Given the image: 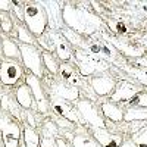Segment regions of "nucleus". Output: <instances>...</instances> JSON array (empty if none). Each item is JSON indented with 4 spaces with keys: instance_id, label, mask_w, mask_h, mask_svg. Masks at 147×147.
I'll use <instances>...</instances> for the list:
<instances>
[{
    "instance_id": "obj_5",
    "label": "nucleus",
    "mask_w": 147,
    "mask_h": 147,
    "mask_svg": "<svg viewBox=\"0 0 147 147\" xmlns=\"http://www.w3.org/2000/svg\"><path fill=\"white\" fill-rule=\"evenodd\" d=\"M18 44H19L22 63L27 66V69H30L32 75L41 78L43 77V57H41V52L38 50V47L22 44V43H18Z\"/></svg>"
},
{
    "instance_id": "obj_13",
    "label": "nucleus",
    "mask_w": 147,
    "mask_h": 147,
    "mask_svg": "<svg viewBox=\"0 0 147 147\" xmlns=\"http://www.w3.org/2000/svg\"><path fill=\"white\" fill-rule=\"evenodd\" d=\"M50 94L53 97H59L68 102H77L80 99L78 87H72L65 82H52L50 84Z\"/></svg>"
},
{
    "instance_id": "obj_8",
    "label": "nucleus",
    "mask_w": 147,
    "mask_h": 147,
    "mask_svg": "<svg viewBox=\"0 0 147 147\" xmlns=\"http://www.w3.org/2000/svg\"><path fill=\"white\" fill-rule=\"evenodd\" d=\"M24 77V69L16 60H3L0 65V82L3 85H15Z\"/></svg>"
},
{
    "instance_id": "obj_15",
    "label": "nucleus",
    "mask_w": 147,
    "mask_h": 147,
    "mask_svg": "<svg viewBox=\"0 0 147 147\" xmlns=\"http://www.w3.org/2000/svg\"><path fill=\"white\" fill-rule=\"evenodd\" d=\"M91 88L97 96H107L112 94L115 87H116V81L112 77L107 75H100V77H93L91 81Z\"/></svg>"
},
{
    "instance_id": "obj_29",
    "label": "nucleus",
    "mask_w": 147,
    "mask_h": 147,
    "mask_svg": "<svg viewBox=\"0 0 147 147\" xmlns=\"http://www.w3.org/2000/svg\"><path fill=\"white\" fill-rule=\"evenodd\" d=\"M57 134H59V127L52 121H46L44 125H43V131H41V136L43 137H53L57 138Z\"/></svg>"
},
{
    "instance_id": "obj_20",
    "label": "nucleus",
    "mask_w": 147,
    "mask_h": 147,
    "mask_svg": "<svg viewBox=\"0 0 147 147\" xmlns=\"http://www.w3.org/2000/svg\"><path fill=\"white\" fill-rule=\"evenodd\" d=\"M60 34L65 37L66 41H68L71 46L77 47V50H87L88 43L85 41V38H84L81 34H78V32H75V31H72V30H69V28H62Z\"/></svg>"
},
{
    "instance_id": "obj_26",
    "label": "nucleus",
    "mask_w": 147,
    "mask_h": 147,
    "mask_svg": "<svg viewBox=\"0 0 147 147\" xmlns=\"http://www.w3.org/2000/svg\"><path fill=\"white\" fill-rule=\"evenodd\" d=\"M72 147H102L91 136L87 134H77L72 138Z\"/></svg>"
},
{
    "instance_id": "obj_3",
    "label": "nucleus",
    "mask_w": 147,
    "mask_h": 147,
    "mask_svg": "<svg viewBox=\"0 0 147 147\" xmlns=\"http://www.w3.org/2000/svg\"><path fill=\"white\" fill-rule=\"evenodd\" d=\"M75 109L81 118V122L87 124L91 128H106V122L103 115L100 113V110L96 107V105L88 100V99H84V100H77Z\"/></svg>"
},
{
    "instance_id": "obj_32",
    "label": "nucleus",
    "mask_w": 147,
    "mask_h": 147,
    "mask_svg": "<svg viewBox=\"0 0 147 147\" xmlns=\"http://www.w3.org/2000/svg\"><path fill=\"white\" fill-rule=\"evenodd\" d=\"M40 147H57L56 138H53V137H41Z\"/></svg>"
},
{
    "instance_id": "obj_23",
    "label": "nucleus",
    "mask_w": 147,
    "mask_h": 147,
    "mask_svg": "<svg viewBox=\"0 0 147 147\" xmlns=\"http://www.w3.org/2000/svg\"><path fill=\"white\" fill-rule=\"evenodd\" d=\"M22 136H24V144H25V147H40L41 136L28 124L24 125Z\"/></svg>"
},
{
    "instance_id": "obj_28",
    "label": "nucleus",
    "mask_w": 147,
    "mask_h": 147,
    "mask_svg": "<svg viewBox=\"0 0 147 147\" xmlns=\"http://www.w3.org/2000/svg\"><path fill=\"white\" fill-rule=\"evenodd\" d=\"M13 24H15L13 19L7 12H0V28H2L3 32L10 34L12 30H13Z\"/></svg>"
},
{
    "instance_id": "obj_30",
    "label": "nucleus",
    "mask_w": 147,
    "mask_h": 147,
    "mask_svg": "<svg viewBox=\"0 0 147 147\" xmlns=\"http://www.w3.org/2000/svg\"><path fill=\"white\" fill-rule=\"evenodd\" d=\"M132 141L137 147H147V125L140 128L136 134H134Z\"/></svg>"
},
{
    "instance_id": "obj_27",
    "label": "nucleus",
    "mask_w": 147,
    "mask_h": 147,
    "mask_svg": "<svg viewBox=\"0 0 147 147\" xmlns=\"http://www.w3.org/2000/svg\"><path fill=\"white\" fill-rule=\"evenodd\" d=\"M41 57H43V66H46V69L50 72L52 75L59 72V65L56 62L55 56L50 52H41Z\"/></svg>"
},
{
    "instance_id": "obj_11",
    "label": "nucleus",
    "mask_w": 147,
    "mask_h": 147,
    "mask_svg": "<svg viewBox=\"0 0 147 147\" xmlns=\"http://www.w3.org/2000/svg\"><path fill=\"white\" fill-rule=\"evenodd\" d=\"M50 106H52V109L55 110V112H56L59 116H62V118L71 121L72 124H82V122H81V118H80V115H78V112H77V109L72 106L71 102L52 96Z\"/></svg>"
},
{
    "instance_id": "obj_35",
    "label": "nucleus",
    "mask_w": 147,
    "mask_h": 147,
    "mask_svg": "<svg viewBox=\"0 0 147 147\" xmlns=\"http://www.w3.org/2000/svg\"><path fill=\"white\" fill-rule=\"evenodd\" d=\"M115 31H116V34H125L127 32V27L124 25V24H121V22H116L115 24Z\"/></svg>"
},
{
    "instance_id": "obj_38",
    "label": "nucleus",
    "mask_w": 147,
    "mask_h": 147,
    "mask_svg": "<svg viewBox=\"0 0 147 147\" xmlns=\"http://www.w3.org/2000/svg\"><path fill=\"white\" fill-rule=\"evenodd\" d=\"M119 147H137L136 144H134L132 140H125V141H122Z\"/></svg>"
},
{
    "instance_id": "obj_16",
    "label": "nucleus",
    "mask_w": 147,
    "mask_h": 147,
    "mask_svg": "<svg viewBox=\"0 0 147 147\" xmlns=\"http://www.w3.org/2000/svg\"><path fill=\"white\" fill-rule=\"evenodd\" d=\"M93 129V138L99 143L102 147H119L122 143L121 136L109 132L106 128H91Z\"/></svg>"
},
{
    "instance_id": "obj_18",
    "label": "nucleus",
    "mask_w": 147,
    "mask_h": 147,
    "mask_svg": "<svg viewBox=\"0 0 147 147\" xmlns=\"http://www.w3.org/2000/svg\"><path fill=\"white\" fill-rule=\"evenodd\" d=\"M15 99L18 102V105L22 107V109H31L34 106V97H32V93L30 90V87L27 84H22L16 88L15 91Z\"/></svg>"
},
{
    "instance_id": "obj_12",
    "label": "nucleus",
    "mask_w": 147,
    "mask_h": 147,
    "mask_svg": "<svg viewBox=\"0 0 147 147\" xmlns=\"http://www.w3.org/2000/svg\"><path fill=\"white\" fill-rule=\"evenodd\" d=\"M103 38H105L107 43L112 44L116 50L122 52V53L127 55V56L140 57V56H143V55L146 53L143 47H140V46H137V44H132V43L128 41V40H119V38H116V37H109V35H106V34H103Z\"/></svg>"
},
{
    "instance_id": "obj_41",
    "label": "nucleus",
    "mask_w": 147,
    "mask_h": 147,
    "mask_svg": "<svg viewBox=\"0 0 147 147\" xmlns=\"http://www.w3.org/2000/svg\"><path fill=\"white\" fill-rule=\"evenodd\" d=\"M0 65H2V60H0Z\"/></svg>"
},
{
    "instance_id": "obj_22",
    "label": "nucleus",
    "mask_w": 147,
    "mask_h": 147,
    "mask_svg": "<svg viewBox=\"0 0 147 147\" xmlns=\"http://www.w3.org/2000/svg\"><path fill=\"white\" fill-rule=\"evenodd\" d=\"M2 52L6 57H9L10 60H18L21 59V52H19V44L16 41H13L9 37H3L2 40Z\"/></svg>"
},
{
    "instance_id": "obj_25",
    "label": "nucleus",
    "mask_w": 147,
    "mask_h": 147,
    "mask_svg": "<svg viewBox=\"0 0 147 147\" xmlns=\"http://www.w3.org/2000/svg\"><path fill=\"white\" fill-rule=\"evenodd\" d=\"M124 121H147V109L138 106H129L127 110H124Z\"/></svg>"
},
{
    "instance_id": "obj_9",
    "label": "nucleus",
    "mask_w": 147,
    "mask_h": 147,
    "mask_svg": "<svg viewBox=\"0 0 147 147\" xmlns=\"http://www.w3.org/2000/svg\"><path fill=\"white\" fill-rule=\"evenodd\" d=\"M46 15H47V21H49V27L55 32H60L62 31V25H63V19H62V3L55 2V0H44L41 2Z\"/></svg>"
},
{
    "instance_id": "obj_4",
    "label": "nucleus",
    "mask_w": 147,
    "mask_h": 147,
    "mask_svg": "<svg viewBox=\"0 0 147 147\" xmlns=\"http://www.w3.org/2000/svg\"><path fill=\"white\" fill-rule=\"evenodd\" d=\"M75 63L80 69V74L84 77H88V75H93L96 72H103V71L109 69V65L105 60L88 55L85 50H77L75 52Z\"/></svg>"
},
{
    "instance_id": "obj_1",
    "label": "nucleus",
    "mask_w": 147,
    "mask_h": 147,
    "mask_svg": "<svg viewBox=\"0 0 147 147\" xmlns=\"http://www.w3.org/2000/svg\"><path fill=\"white\" fill-rule=\"evenodd\" d=\"M62 19L69 30L82 37H90L102 28V19L97 15L82 6H72L71 3H66L62 7Z\"/></svg>"
},
{
    "instance_id": "obj_10",
    "label": "nucleus",
    "mask_w": 147,
    "mask_h": 147,
    "mask_svg": "<svg viewBox=\"0 0 147 147\" xmlns=\"http://www.w3.org/2000/svg\"><path fill=\"white\" fill-rule=\"evenodd\" d=\"M143 88L137 84H132L131 81H119L116 82V87L110 96V100L113 103H128L136 94H138Z\"/></svg>"
},
{
    "instance_id": "obj_6",
    "label": "nucleus",
    "mask_w": 147,
    "mask_h": 147,
    "mask_svg": "<svg viewBox=\"0 0 147 147\" xmlns=\"http://www.w3.org/2000/svg\"><path fill=\"white\" fill-rule=\"evenodd\" d=\"M0 132L5 147H19L22 129L16 122L6 113H0Z\"/></svg>"
},
{
    "instance_id": "obj_31",
    "label": "nucleus",
    "mask_w": 147,
    "mask_h": 147,
    "mask_svg": "<svg viewBox=\"0 0 147 147\" xmlns=\"http://www.w3.org/2000/svg\"><path fill=\"white\" fill-rule=\"evenodd\" d=\"M128 103H131L132 106H138V107H146L147 109V91H140L138 94L134 96Z\"/></svg>"
},
{
    "instance_id": "obj_17",
    "label": "nucleus",
    "mask_w": 147,
    "mask_h": 147,
    "mask_svg": "<svg viewBox=\"0 0 147 147\" xmlns=\"http://www.w3.org/2000/svg\"><path fill=\"white\" fill-rule=\"evenodd\" d=\"M100 112H102L103 118L112 121V122L124 121V110L113 102H105L100 107Z\"/></svg>"
},
{
    "instance_id": "obj_7",
    "label": "nucleus",
    "mask_w": 147,
    "mask_h": 147,
    "mask_svg": "<svg viewBox=\"0 0 147 147\" xmlns=\"http://www.w3.org/2000/svg\"><path fill=\"white\" fill-rule=\"evenodd\" d=\"M25 84L30 87L32 97H34V102H35V107L40 113L46 115L49 112V107H50V102L47 100V94L41 85V81L38 77L32 75V74H28L25 77Z\"/></svg>"
},
{
    "instance_id": "obj_34",
    "label": "nucleus",
    "mask_w": 147,
    "mask_h": 147,
    "mask_svg": "<svg viewBox=\"0 0 147 147\" xmlns=\"http://www.w3.org/2000/svg\"><path fill=\"white\" fill-rule=\"evenodd\" d=\"M10 9H12V2H9V0H0V10L9 13Z\"/></svg>"
},
{
    "instance_id": "obj_36",
    "label": "nucleus",
    "mask_w": 147,
    "mask_h": 147,
    "mask_svg": "<svg viewBox=\"0 0 147 147\" xmlns=\"http://www.w3.org/2000/svg\"><path fill=\"white\" fill-rule=\"evenodd\" d=\"M25 116H27V121H28L27 124H28L30 127H32V128H34L37 124H35V119H34V115H32V112H25Z\"/></svg>"
},
{
    "instance_id": "obj_14",
    "label": "nucleus",
    "mask_w": 147,
    "mask_h": 147,
    "mask_svg": "<svg viewBox=\"0 0 147 147\" xmlns=\"http://www.w3.org/2000/svg\"><path fill=\"white\" fill-rule=\"evenodd\" d=\"M47 34L55 44V52H56L57 57L60 60H63V62H68L69 59H72V49L65 37L60 32H55V31H49Z\"/></svg>"
},
{
    "instance_id": "obj_24",
    "label": "nucleus",
    "mask_w": 147,
    "mask_h": 147,
    "mask_svg": "<svg viewBox=\"0 0 147 147\" xmlns=\"http://www.w3.org/2000/svg\"><path fill=\"white\" fill-rule=\"evenodd\" d=\"M15 28H16V37H18V41L22 44H30V46H35L37 47V41H35V37L30 32V30L24 25L21 22L13 24Z\"/></svg>"
},
{
    "instance_id": "obj_33",
    "label": "nucleus",
    "mask_w": 147,
    "mask_h": 147,
    "mask_svg": "<svg viewBox=\"0 0 147 147\" xmlns=\"http://www.w3.org/2000/svg\"><path fill=\"white\" fill-rule=\"evenodd\" d=\"M55 122H56V125L57 127H63V128H74V124L71 121H68V119H60V118H56L55 119Z\"/></svg>"
},
{
    "instance_id": "obj_37",
    "label": "nucleus",
    "mask_w": 147,
    "mask_h": 147,
    "mask_svg": "<svg viewBox=\"0 0 147 147\" xmlns=\"http://www.w3.org/2000/svg\"><path fill=\"white\" fill-rule=\"evenodd\" d=\"M56 144H57V147H71V144L65 140V138H56Z\"/></svg>"
},
{
    "instance_id": "obj_19",
    "label": "nucleus",
    "mask_w": 147,
    "mask_h": 147,
    "mask_svg": "<svg viewBox=\"0 0 147 147\" xmlns=\"http://www.w3.org/2000/svg\"><path fill=\"white\" fill-rule=\"evenodd\" d=\"M0 106H2L3 112H9L16 121H22V110H21V106L18 105V102H16L15 99H12L10 96H7V94L2 96Z\"/></svg>"
},
{
    "instance_id": "obj_39",
    "label": "nucleus",
    "mask_w": 147,
    "mask_h": 147,
    "mask_svg": "<svg viewBox=\"0 0 147 147\" xmlns=\"http://www.w3.org/2000/svg\"><path fill=\"white\" fill-rule=\"evenodd\" d=\"M0 52H2V38H0Z\"/></svg>"
},
{
    "instance_id": "obj_40",
    "label": "nucleus",
    "mask_w": 147,
    "mask_h": 147,
    "mask_svg": "<svg viewBox=\"0 0 147 147\" xmlns=\"http://www.w3.org/2000/svg\"><path fill=\"white\" fill-rule=\"evenodd\" d=\"M19 147H25V144H24V146H19Z\"/></svg>"
},
{
    "instance_id": "obj_21",
    "label": "nucleus",
    "mask_w": 147,
    "mask_h": 147,
    "mask_svg": "<svg viewBox=\"0 0 147 147\" xmlns=\"http://www.w3.org/2000/svg\"><path fill=\"white\" fill-rule=\"evenodd\" d=\"M59 72H60L62 80L65 81V84L72 85V87H78V85L81 84V77H78V74L75 72L74 66H71L68 63H63V65H60Z\"/></svg>"
},
{
    "instance_id": "obj_2",
    "label": "nucleus",
    "mask_w": 147,
    "mask_h": 147,
    "mask_svg": "<svg viewBox=\"0 0 147 147\" xmlns=\"http://www.w3.org/2000/svg\"><path fill=\"white\" fill-rule=\"evenodd\" d=\"M24 25L37 38H40L41 35L47 32L49 21H47V15H46V10L41 2H25L24 3Z\"/></svg>"
}]
</instances>
